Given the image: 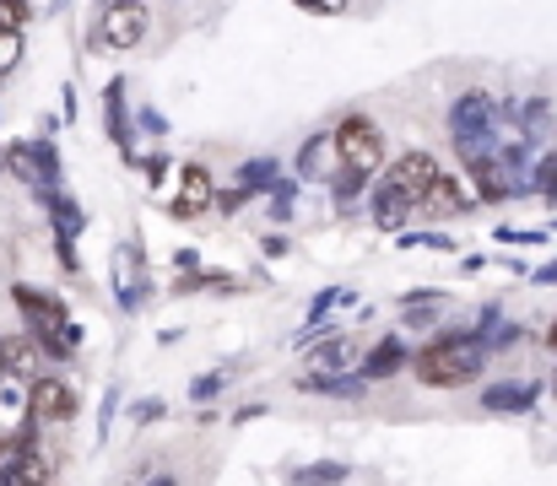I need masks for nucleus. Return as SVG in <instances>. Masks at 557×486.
Returning a JSON list of instances; mask_svg holds the SVG:
<instances>
[{
    "instance_id": "obj_19",
    "label": "nucleus",
    "mask_w": 557,
    "mask_h": 486,
    "mask_svg": "<svg viewBox=\"0 0 557 486\" xmlns=\"http://www.w3.org/2000/svg\"><path fill=\"white\" fill-rule=\"evenodd\" d=\"M222 384H227V373H200V378L189 384V400H200V406H206V400H216V395H222Z\"/></svg>"
},
{
    "instance_id": "obj_4",
    "label": "nucleus",
    "mask_w": 557,
    "mask_h": 486,
    "mask_svg": "<svg viewBox=\"0 0 557 486\" xmlns=\"http://www.w3.org/2000/svg\"><path fill=\"white\" fill-rule=\"evenodd\" d=\"M147 33H152V11L141 0H109L98 16V49L125 54V49H141Z\"/></svg>"
},
{
    "instance_id": "obj_21",
    "label": "nucleus",
    "mask_w": 557,
    "mask_h": 486,
    "mask_svg": "<svg viewBox=\"0 0 557 486\" xmlns=\"http://www.w3.org/2000/svg\"><path fill=\"white\" fill-rule=\"evenodd\" d=\"M347 476L342 465H309V471H298V486H336Z\"/></svg>"
},
{
    "instance_id": "obj_23",
    "label": "nucleus",
    "mask_w": 557,
    "mask_h": 486,
    "mask_svg": "<svg viewBox=\"0 0 557 486\" xmlns=\"http://www.w3.org/2000/svg\"><path fill=\"white\" fill-rule=\"evenodd\" d=\"M293 5H304V11H314V16H336V11H347V0H293Z\"/></svg>"
},
{
    "instance_id": "obj_29",
    "label": "nucleus",
    "mask_w": 557,
    "mask_h": 486,
    "mask_svg": "<svg viewBox=\"0 0 557 486\" xmlns=\"http://www.w3.org/2000/svg\"><path fill=\"white\" fill-rule=\"evenodd\" d=\"M553 395H557V378H553Z\"/></svg>"
},
{
    "instance_id": "obj_28",
    "label": "nucleus",
    "mask_w": 557,
    "mask_h": 486,
    "mask_svg": "<svg viewBox=\"0 0 557 486\" xmlns=\"http://www.w3.org/2000/svg\"><path fill=\"white\" fill-rule=\"evenodd\" d=\"M542 282H557V265H547V271H542Z\"/></svg>"
},
{
    "instance_id": "obj_2",
    "label": "nucleus",
    "mask_w": 557,
    "mask_h": 486,
    "mask_svg": "<svg viewBox=\"0 0 557 486\" xmlns=\"http://www.w3.org/2000/svg\"><path fill=\"white\" fill-rule=\"evenodd\" d=\"M11 298H16V309H22V320H27V335L38 340L44 357H60V362L76 357L82 329H76L71 309H65L60 298H49V292H38V287H16Z\"/></svg>"
},
{
    "instance_id": "obj_12",
    "label": "nucleus",
    "mask_w": 557,
    "mask_h": 486,
    "mask_svg": "<svg viewBox=\"0 0 557 486\" xmlns=\"http://www.w3.org/2000/svg\"><path fill=\"white\" fill-rule=\"evenodd\" d=\"M466 173H471V184H476V195H487V200H504V195H515V184L504 178V162L498 158H466Z\"/></svg>"
},
{
    "instance_id": "obj_7",
    "label": "nucleus",
    "mask_w": 557,
    "mask_h": 486,
    "mask_svg": "<svg viewBox=\"0 0 557 486\" xmlns=\"http://www.w3.org/2000/svg\"><path fill=\"white\" fill-rule=\"evenodd\" d=\"M438 173H444V167H438V158H433V152L411 147V152H400V158L389 162V167H384L379 178H384V184H389V189H395V195H400V200H406V205L417 211V200L428 195V184H433Z\"/></svg>"
},
{
    "instance_id": "obj_20",
    "label": "nucleus",
    "mask_w": 557,
    "mask_h": 486,
    "mask_svg": "<svg viewBox=\"0 0 557 486\" xmlns=\"http://www.w3.org/2000/svg\"><path fill=\"white\" fill-rule=\"evenodd\" d=\"M22 65V33H0V76H11Z\"/></svg>"
},
{
    "instance_id": "obj_1",
    "label": "nucleus",
    "mask_w": 557,
    "mask_h": 486,
    "mask_svg": "<svg viewBox=\"0 0 557 486\" xmlns=\"http://www.w3.org/2000/svg\"><path fill=\"white\" fill-rule=\"evenodd\" d=\"M482 362H487V346L476 335H438L411 357V373L428 389H460V384L482 378Z\"/></svg>"
},
{
    "instance_id": "obj_11",
    "label": "nucleus",
    "mask_w": 557,
    "mask_h": 486,
    "mask_svg": "<svg viewBox=\"0 0 557 486\" xmlns=\"http://www.w3.org/2000/svg\"><path fill=\"white\" fill-rule=\"evenodd\" d=\"M49 476H54L49 454H38V449H22V454H11V465L0 471V486H49Z\"/></svg>"
},
{
    "instance_id": "obj_10",
    "label": "nucleus",
    "mask_w": 557,
    "mask_h": 486,
    "mask_svg": "<svg viewBox=\"0 0 557 486\" xmlns=\"http://www.w3.org/2000/svg\"><path fill=\"white\" fill-rule=\"evenodd\" d=\"M336 162H342L336 158V136H331V130H314V136L298 147V162H293V167H298L304 178H314V184H320V178H331V173H336Z\"/></svg>"
},
{
    "instance_id": "obj_25",
    "label": "nucleus",
    "mask_w": 557,
    "mask_h": 486,
    "mask_svg": "<svg viewBox=\"0 0 557 486\" xmlns=\"http://www.w3.org/2000/svg\"><path fill=\"white\" fill-rule=\"evenodd\" d=\"M0 378H11V373H5V335H0Z\"/></svg>"
},
{
    "instance_id": "obj_14",
    "label": "nucleus",
    "mask_w": 557,
    "mask_h": 486,
    "mask_svg": "<svg viewBox=\"0 0 557 486\" xmlns=\"http://www.w3.org/2000/svg\"><path fill=\"white\" fill-rule=\"evenodd\" d=\"M406 362H411V351H406V340H395V335H389V340H379V346H373V351H369V362H363V373H369V378H389V373H400Z\"/></svg>"
},
{
    "instance_id": "obj_17",
    "label": "nucleus",
    "mask_w": 557,
    "mask_h": 486,
    "mask_svg": "<svg viewBox=\"0 0 557 486\" xmlns=\"http://www.w3.org/2000/svg\"><path fill=\"white\" fill-rule=\"evenodd\" d=\"M27 16H33V5H27V0H0V33H22V27H27Z\"/></svg>"
},
{
    "instance_id": "obj_6",
    "label": "nucleus",
    "mask_w": 557,
    "mask_h": 486,
    "mask_svg": "<svg viewBox=\"0 0 557 486\" xmlns=\"http://www.w3.org/2000/svg\"><path fill=\"white\" fill-rule=\"evenodd\" d=\"M76 416V389L54 373L27 378V427H60Z\"/></svg>"
},
{
    "instance_id": "obj_8",
    "label": "nucleus",
    "mask_w": 557,
    "mask_h": 486,
    "mask_svg": "<svg viewBox=\"0 0 557 486\" xmlns=\"http://www.w3.org/2000/svg\"><path fill=\"white\" fill-rule=\"evenodd\" d=\"M466 205H471V189H466L455 173H438V178L428 184V195L417 200L411 216H422V222H449V216H460Z\"/></svg>"
},
{
    "instance_id": "obj_27",
    "label": "nucleus",
    "mask_w": 557,
    "mask_h": 486,
    "mask_svg": "<svg viewBox=\"0 0 557 486\" xmlns=\"http://www.w3.org/2000/svg\"><path fill=\"white\" fill-rule=\"evenodd\" d=\"M147 486H180V482L174 476H158V482H147Z\"/></svg>"
},
{
    "instance_id": "obj_15",
    "label": "nucleus",
    "mask_w": 557,
    "mask_h": 486,
    "mask_svg": "<svg viewBox=\"0 0 557 486\" xmlns=\"http://www.w3.org/2000/svg\"><path fill=\"white\" fill-rule=\"evenodd\" d=\"M109 136L125 141V82H109Z\"/></svg>"
},
{
    "instance_id": "obj_18",
    "label": "nucleus",
    "mask_w": 557,
    "mask_h": 486,
    "mask_svg": "<svg viewBox=\"0 0 557 486\" xmlns=\"http://www.w3.org/2000/svg\"><path fill=\"white\" fill-rule=\"evenodd\" d=\"M238 178H244V189H265V184H276V162H244Z\"/></svg>"
},
{
    "instance_id": "obj_5",
    "label": "nucleus",
    "mask_w": 557,
    "mask_h": 486,
    "mask_svg": "<svg viewBox=\"0 0 557 486\" xmlns=\"http://www.w3.org/2000/svg\"><path fill=\"white\" fill-rule=\"evenodd\" d=\"M449 136H455L460 158H482L487 152V136H493V98L487 92H466L449 109Z\"/></svg>"
},
{
    "instance_id": "obj_13",
    "label": "nucleus",
    "mask_w": 557,
    "mask_h": 486,
    "mask_svg": "<svg viewBox=\"0 0 557 486\" xmlns=\"http://www.w3.org/2000/svg\"><path fill=\"white\" fill-rule=\"evenodd\" d=\"M536 395H542V384H493V389H482V406L487 411H525V406H536Z\"/></svg>"
},
{
    "instance_id": "obj_26",
    "label": "nucleus",
    "mask_w": 557,
    "mask_h": 486,
    "mask_svg": "<svg viewBox=\"0 0 557 486\" xmlns=\"http://www.w3.org/2000/svg\"><path fill=\"white\" fill-rule=\"evenodd\" d=\"M547 351H557V320H553V329H547Z\"/></svg>"
},
{
    "instance_id": "obj_9",
    "label": "nucleus",
    "mask_w": 557,
    "mask_h": 486,
    "mask_svg": "<svg viewBox=\"0 0 557 486\" xmlns=\"http://www.w3.org/2000/svg\"><path fill=\"white\" fill-rule=\"evenodd\" d=\"M211 200H216V178H211V167H206V162H185V167H180V200H174V216H180V222H195V216L211 211Z\"/></svg>"
},
{
    "instance_id": "obj_3",
    "label": "nucleus",
    "mask_w": 557,
    "mask_h": 486,
    "mask_svg": "<svg viewBox=\"0 0 557 486\" xmlns=\"http://www.w3.org/2000/svg\"><path fill=\"white\" fill-rule=\"evenodd\" d=\"M336 158H342V167H358V173H379L384 167V130L373 125L369 114H347L336 130Z\"/></svg>"
},
{
    "instance_id": "obj_22",
    "label": "nucleus",
    "mask_w": 557,
    "mask_h": 486,
    "mask_svg": "<svg viewBox=\"0 0 557 486\" xmlns=\"http://www.w3.org/2000/svg\"><path fill=\"white\" fill-rule=\"evenodd\" d=\"M536 189H542L547 200L557 195V152H553V158H542V162H536Z\"/></svg>"
},
{
    "instance_id": "obj_24",
    "label": "nucleus",
    "mask_w": 557,
    "mask_h": 486,
    "mask_svg": "<svg viewBox=\"0 0 557 486\" xmlns=\"http://www.w3.org/2000/svg\"><path fill=\"white\" fill-rule=\"evenodd\" d=\"M141 167H147V178H152V184H163V173H169V162H163V158L141 162Z\"/></svg>"
},
{
    "instance_id": "obj_16",
    "label": "nucleus",
    "mask_w": 557,
    "mask_h": 486,
    "mask_svg": "<svg viewBox=\"0 0 557 486\" xmlns=\"http://www.w3.org/2000/svg\"><path fill=\"white\" fill-rule=\"evenodd\" d=\"M347 357H352L347 340H325V351H314V367L320 373H336V367H347Z\"/></svg>"
}]
</instances>
